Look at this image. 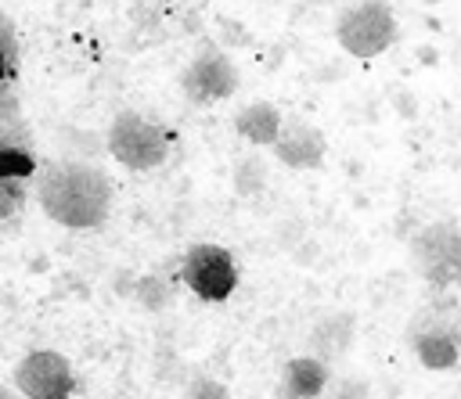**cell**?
<instances>
[{"mask_svg":"<svg viewBox=\"0 0 461 399\" xmlns=\"http://www.w3.org/2000/svg\"><path fill=\"white\" fill-rule=\"evenodd\" d=\"M14 388L25 399H68L76 392L72 363L54 349H32L14 363Z\"/></svg>","mask_w":461,"mask_h":399,"instance_id":"8","label":"cell"},{"mask_svg":"<svg viewBox=\"0 0 461 399\" xmlns=\"http://www.w3.org/2000/svg\"><path fill=\"white\" fill-rule=\"evenodd\" d=\"M353 334H357V316L353 313H328L310 327V356H321L324 363L342 359L353 349Z\"/></svg>","mask_w":461,"mask_h":399,"instance_id":"11","label":"cell"},{"mask_svg":"<svg viewBox=\"0 0 461 399\" xmlns=\"http://www.w3.org/2000/svg\"><path fill=\"white\" fill-rule=\"evenodd\" d=\"M133 298H137L148 313H162V309L173 302V288H169V280H166V277L148 273V277H140V280L133 284Z\"/></svg>","mask_w":461,"mask_h":399,"instance_id":"13","label":"cell"},{"mask_svg":"<svg viewBox=\"0 0 461 399\" xmlns=\"http://www.w3.org/2000/svg\"><path fill=\"white\" fill-rule=\"evenodd\" d=\"M270 151H274V158L281 165H288L295 173H313V169L324 165L328 137L313 122H306L299 115H288L285 119V129H281V137H277V144Z\"/></svg>","mask_w":461,"mask_h":399,"instance_id":"9","label":"cell"},{"mask_svg":"<svg viewBox=\"0 0 461 399\" xmlns=\"http://www.w3.org/2000/svg\"><path fill=\"white\" fill-rule=\"evenodd\" d=\"M396 36H400V25L385 0H357L335 18V43L360 61L385 54L396 43Z\"/></svg>","mask_w":461,"mask_h":399,"instance_id":"5","label":"cell"},{"mask_svg":"<svg viewBox=\"0 0 461 399\" xmlns=\"http://www.w3.org/2000/svg\"><path fill=\"white\" fill-rule=\"evenodd\" d=\"M32 194L43 216L65 230H101L112 212V180L97 162L86 158L40 162Z\"/></svg>","mask_w":461,"mask_h":399,"instance_id":"1","label":"cell"},{"mask_svg":"<svg viewBox=\"0 0 461 399\" xmlns=\"http://www.w3.org/2000/svg\"><path fill=\"white\" fill-rule=\"evenodd\" d=\"M335 399H367V385L364 381H346Z\"/></svg>","mask_w":461,"mask_h":399,"instance_id":"19","label":"cell"},{"mask_svg":"<svg viewBox=\"0 0 461 399\" xmlns=\"http://www.w3.org/2000/svg\"><path fill=\"white\" fill-rule=\"evenodd\" d=\"M310 4H335V0H310Z\"/></svg>","mask_w":461,"mask_h":399,"instance_id":"20","label":"cell"},{"mask_svg":"<svg viewBox=\"0 0 461 399\" xmlns=\"http://www.w3.org/2000/svg\"><path fill=\"white\" fill-rule=\"evenodd\" d=\"M180 399H230V388L212 374H191Z\"/></svg>","mask_w":461,"mask_h":399,"instance_id":"16","label":"cell"},{"mask_svg":"<svg viewBox=\"0 0 461 399\" xmlns=\"http://www.w3.org/2000/svg\"><path fill=\"white\" fill-rule=\"evenodd\" d=\"M180 284L202 302H223L238 288V259L230 248L198 241L180 255Z\"/></svg>","mask_w":461,"mask_h":399,"instance_id":"6","label":"cell"},{"mask_svg":"<svg viewBox=\"0 0 461 399\" xmlns=\"http://www.w3.org/2000/svg\"><path fill=\"white\" fill-rule=\"evenodd\" d=\"M411 270L432 291L461 288V223L457 219H432L421 223L407 241Z\"/></svg>","mask_w":461,"mask_h":399,"instance_id":"4","label":"cell"},{"mask_svg":"<svg viewBox=\"0 0 461 399\" xmlns=\"http://www.w3.org/2000/svg\"><path fill=\"white\" fill-rule=\"evenodd\" d=\"M29 201V180L0 176V219H11Z\"/></svg>","mask_w":461,"mask_h":399,"instance_id":"17","label":"cell"},{"mask_svg":"<svg viewBox=\"0 0 461 399\" xmlns=\"http://www.w3.org/2000/svg\"><path fill=\"white\" fill-rule=\"evenodd\" d=\"M173 140L176 133L169 126H162L158 119L144 115V111H119L112 122H108V133H104V151L130 173H148V169H158L169 151H173Z\"/></svg>","mask_w":461,"mask_h":399,"instance_id":"3","label":"cell"},{"mask_svg":"<svg viewBox=\"0 0 461 399\" xmlns=\"http://www.w3.org/2000/svg\"><path fill=\"white\" fill-rule=\"evenodd\" d=\"M40 173V162L32 155V147H0V176H11V180H36Z\"/></svg>","mask_w":461,"mask_h":399,"instance_id":"14","label":"cell"},{"mask_svg":"<svg viewBox=\"0 0 461 399\" xmlns=\"http://www.w3.org/2000/svg\"><path fill=\"white\" fill-rule=\"evenodd\" d=\"M263 183H267V165H263V158H259V155H245V158L238 162V173H234V191L249 198V194H256Z\"/></svg>","mask_w":461,"mask_h":399,"instance_id":"15","label":"cell"},{"mask_svg":"<svg viewBox=\"0 0 461 399\" xmlns=\"http://www.w3.org/2000/svg\"><path fill=\"white\" fill-rule=\"evenodd\" d=\"M411 352L425 370H457L461 367V302L454 291H436V298L421 302L403 331Z\"/></svg>","mask_w":461,"mask_h":399,"instance_id":"2","label":"cell"},{"mask_svg":"<svg viewBox=\"0 0 461 399\" xmlns=\"http://www.w3.org/2000/svg\"><path fill=\"white\" fill-rule=\"evenodd\" d=\"M0 40H4V83L14 86V75H18V43H14V25H11L7 14L0 18Z\"/></svg>","mask_w":461,"mask_h":399,"instance_id":"18","label":"cell"},{"mask_svg":"<svg viewBox=\"0 0 461 399\" xmlns=\"http://www.w3.org/2000/svg\"><path fill=\"white\" fill-rule=\"evenodd\" d=\"M238 83H241V72H238L234 58L216 43H202L180 72V93L198 108L227 101L238 90Z\"/></svg>","mask_w":461,"mask_h":399,"instance_id":"7","label":"cell"},{"mask_svg":"<svg viewBox=\"0 0 461 399\" xmlns=\"http://www.w3.org/2000/svg\"><path fill=\"white\" fill-rule=\"evenodd\" d=\"M285 129V115L270 101H249L234 115V133L252 147H274Z\"/></svg>","mask_w":461,"mask_h":399,"instance_id":"12","label":"cell"},{"mask_svg":"<svg viewBox=\"0 0 461 399\" xmlns=\"http://www.w3.org/2000/svg\"><path fill=\"white\" fill-rule=\"evenodd\" d=\"M331 381V363L321 356H295L281 367L277 399H321Z\"/></svg>","mask_w":461,"mask_h":399,"instance_id":"10","label":"cell"},{"mask_svg":"<svg viewBox=\"0 0 461 399\" xmlns=\"http://www.w3.org/2000/svg\"><path fill=\"white\" fill-rule=\"evenodd\" d=\"M122 399H130V395H122Z\"/></svg>","mask_w":461,"mask_h":399,"instance_id":"22","label":"cell"},{"mask_svg":"<svg viewBox=\"0 0 461 399\" xmlns=\"http://www.w3.org/2000/svg\"><path fill=\"white\" fill-rule=\"evenodd\" d=\"M0 399H11V395H7V392H4V395H0Z\"/></svg>","mask_w":461,"mask_h":399,"instance_id":"21","label":"cell"}]
</instances>
